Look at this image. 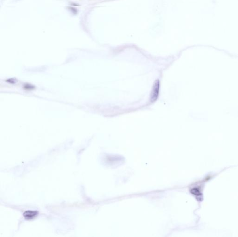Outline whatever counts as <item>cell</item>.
<instances>
[{
	"mask_svg": "<svg viewBox=\"0 0 238 237\" xmlns=\"http://www.w3.org/2000/svg\"><path fill=\"white\" fill-rule=\"evenodd\" d=\"M159 89H160V82L159 80H157L155 82L152 90V93H151L150 100L152 102L156 101L158 97Z\"/></svg>",
	"mask_w": 238,
	"mask_h": 237,
	"instance_id": "1",
	"label": "cell"
},
{
	"mask_svg": "<svg viewBox=\"0 0 238 237\" xmlns=\"http://www.w3.org/2000/svg\"><path fill=\"white\" fill-rule=\"evenodd\" d=\"M38 213L37 211H26L23 213V216L26 219L29 220L35 218L37 215Z\"/></svg>",
	"mask_w": 238,
	"mask_h": 237,
	"instance_id": "2",
	"label": "cell"
}]
</instances>
